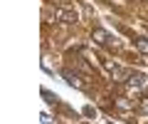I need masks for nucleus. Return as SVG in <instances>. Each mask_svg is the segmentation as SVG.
Listing matches in <instances>:
<instances>
[{
	"label": "nucleus",
	"instance_id": "5",
	"mask_svg": "<svg viewBox=\"0 0 148 124\" xmlns=\"http://www.w3.org/2000/svg\"><path fill=\"white\" fill-rule=\"evenodd\" d=\"M146 82H148L146 75H141V72H133V75L126 77V85H128V87H143Z\"/></svg>",
	"mask_w": 148,
	"mask_h": 124
},
{
	"label": "nucleus",
	"instance_id": "7",
	"mask_svg": "<svg viewBox=\"0 0 148 124\" xmlns=\"http://www.w3.org/2000/svg\"><path fill=\"white\" fill-rule=\"evenodd\" d=\"M116 104H119V107H121V109H128V107H131V104H128V102H126V99H123V97H119V99H116Z\"/></svg>",
	"mask_w": 148,
	"mask_h": 124
},
{
	"label": "nucleus",
	"instance_id": "6",
	"mask_svg": "<svg viewBox=\"0 0 148 124\" xmlns=\"http://www.w3.org/2000/svg\"><path fill=\"white\" fill-rule=\"evenodd\" d=\"M136 50L143 55H148V40H136Z\"/></svg>",
	"mask_w": 148,
	"mask_h": 124
},
{
	"label": "nucleus",
	"instance_id": "1",
	"mask_svg": "<svg viewBox=\"0 0 148 124\" xmlns=\"http://www.w3.org/2000/svg\"><path fill=\"white\" fill-rule=\"evenodd\" d=\"M54 20H59V22H77L79 20V12L74 10L72 5L69 8H54Z\"/></svg>",
	"mask_w": 148,
	"mask_h": 124
},
{
	"label": "nucleus",
	"instance_id": "8",
	"mask_svg": "<svg viewBox=\"0 0 148 124\" xmlns=\"http://www.w3.org/2000/svg\"><path fill=\"white\" fill-rule=\"evenodd\" d=\"M141 109H143V112H146V114H148V94H146V97H143V99H141Z\"/></svg>",
	"mask_w": 148,
	"mask_h": 124
},
{
	"label": "nucleus",
	"instance_id": "2",
	"mask_svg": "<svg viewBox=\"0 0 148 124\" xmlns=\"http://www.w3.org/2000/svg\"><path fill=\"white\" fill-rule=\"evenodd\" d=\"M62 77H64V82H67L69 87H74V89H86V82H84V77H82V75H77V72H72V70H64V72H62Z\"/></svg>",
	"mask_w": 148,
	"mask_h": 124
},
{
	"label": "nucleus",
	"instance_id": "4",
	"mask_svg": "<svg viewBox=\"0 0 148 124\" xmlns=\"http://www.w3.org/2000/svg\"><path fill=\"white\" fill-rule=\"evenodd\" d=\"M91 37H94L99 45H104V47H106V45H111V35L106 33V30H101V27H96L94 33H91Z\"/></svg>",
	"mask_w": 148,
	"mask_h": 124
},
{
	"label": "nucleus",
	"instance_id": "3",
	"mask_svg": "<svg viewBox=\"0 0 148 124\" xmlns=\"http://www.w3.org/2000/svg\"><path fill=\"white\" fill-rule=\"evenodd\" d=\"M106 70H109L111 77H114V80H119V82H126V77H128V72L123 70L121 65H114V62H106Z\"/></svg>",
	"mask_w": 148,
	"mask_h": 124
}]
</instances>
